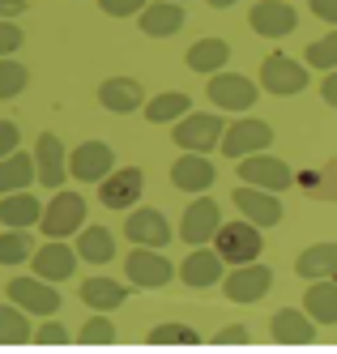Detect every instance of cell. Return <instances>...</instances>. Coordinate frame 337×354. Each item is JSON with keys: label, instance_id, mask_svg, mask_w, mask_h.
Wrapping results in <instances>:
<instances>
[{"label": "cell", "instance_id": "1", "mask_svg": "<svg viewBox=\"0 0 337 354\" xmlns=\"http://www.w3.org/2000/svg\"><path fill=\"white\" fill-rule=\"evenodd\" d=\"M86 226V196L82 192H64L56 188V196L43 205V218H39V231L47 239H69Z\"/></svg>", "mask_w": 337, "mask_h": 354}, {"label": "cell", "instance_id": "2", "mask_svg": "<svg viewBox=\"0 0 337 354\" xmlns=\"http://www.w3.org/2000/svg\"><path fill=\"white\" fill-rule=\"evenodd\" d=\"M214 248L222 252L226 265H248V261L261 257V248H265V243H261V226L248 222V218H239V222H222L218 235H214Z\"/></svg>", "mask_w": 337, "mask_h": 354}, {"label": "cell", "instance_id": "3", "mask_svg": "<svg viewBox=\"0 0 337 354\" xmlns=\"http://www.w3.org/2000/svg\"><path fill=\"white\" fill-rule=\"evenodd\" d=\"M222 133H226L222 115L201 111V115H179V120H175L171 141H175L179 149H192V154H210V149H218V145H222Z\"/></svg>", "mask_w": 337, "mask_h": 354}, {"label": "cell", "instance_id": "4", "mask_svg": "<svg viewBox=\"0 0 337 354\" xmlns=\"http://www.w3.org/2000/svg\"><path fill=\"white\" fill-rule=\"evenodd\" d=\"M307 64H299L295 56L286 52H269L265 64H261V86L269 94H282V98H291V94H303L307 90Z\"/></svg>", "mask_w": 337, "mask_h": 354}, {"label": "cell", "instance_id": "5", "mask_svg": "<svg viewBox=\"0 0 337 354\" xmlns=\"http://www.w3.org/2000/svg\"><path fill=\"white\" fill-rule=\"evenodd\" d=\"M205 94H210V103L218 107V111H252L256 107V82H248L244 73H214L210 77V86H205Z\"/></svg>", "mask_w": 337, "mask_h": 354}, {"label": "cell", "instance_id": "6", "mask_svg": "<svg viewBox=\"0 0 337 354\" xmlns=\"http://www.w3.org/2000/svg\"><path fill=\"white\" fill-rule=\"evenodd\" d=\"M273 286V269L261 265V261H248V265H235L226 277H222V295L230 303H256V299H265Z\"/></svg>", "mask_w": 337, "mask_h": 354}, {"label": "cell", "instance_id": "7", "mask_svg": "<svg viewBox=\"0 0 337 354\" xmlns=\"http://www.w3.org/2000/svg\"><path fill=\"white\" fill-rule=\"evenodd\" d=\"M5 295L17 303L21 312H30V316H56L60 312V290L47 282V277H13V282L5 286Z\"/></svg>", "mask_w": 337, "mask_h": 354}, {"label": "cell", "instance_id": "8", "mask_svg": "<svg viewBox=\"0 0 337 354\" xmlns=\"http://www.w3.org/2000/svg\"><path fill=\"white\" fill-rule=\"evenodd\" d=\"M218 226H222V209H218V201H214V196H205V192H197V201L184 209V222H179V239H184L188 248L214 243Z\"/></svg>", "mask_w": 337, "mask_h": 354}, {"label": "cell", "instance_id": "9", "mask_svg": "<svg viewBox=\"0 0 337 354\" xmlns=\"http://www.w3.org/2000/svg\"><path fill=\"white\" fill-rule=\"evenodd\" d=\"M239 184H256V188H269V192H286L295 184V171L273 158L269 149H261V154H248L239 158Z\"/></svg>", "mask_w": 337, "mask_h": 354}, {"label": "cell", "instance_id": "10", "mask_svg": "<svg viewBox=\"0 0 337 354\" xmlns=\"http://www.w3.org/2000/svg\"><path fill=\"white\" fill-rule=\"evenodd\" d=\"M116 171V149L107 141H82L69 154V175L82 184H102Z\"/></svg>", "mask_w": 337, "mask_h": 354}, {"label": "cell", "instance_id": "11", "mask_svg": "<svg viewBox=\"0 0 337 354\" xmlns=\"http://www.w3.org/2000/svg\"><path fill=\"white\" fill-rule=\"evenodd\" d=\"M273 145V129L265 120H256V115H248V120H235L230 129L222 133V154L226 158H248V154H261V149H269Z\"/></svg>", "mask_w": 337, "mask_h": 354}, {"label": "cell", "instance_id": "12", "mask_svg": "<svg viewBox=\"0 0 337 354\" xmlns=\"http://www.w3.org/2000/svg\"><path fill=\"white\" fill-rule=\"evenodd\" d=\"M124 273H128V282H133V286H141V290H158V286H167L171 277H175V265L163 257L158 248H137V252H128Z\"/></svg>", "mask_w": 337, "mask_h": 354}, {"label": "cell", "instance_id": "13", "mask_svg": "<svg viewBox=\"0 0 337 354\" xmlns=\"http://www.w3.org/2000/svg\"><path fill=\"white\" fill-rule=\"evenodd\" d=\"M141 188H145L141 167H116L107 180L98 184V201L107 209H133L137 201H141Z\"/></svg>", "mask_w": 337, "mask_h": 354}, {"label": "cell", "instance_id": "14", "mask_svg": "<svg viewBox=\"0 0 337 354\" xmlns=\"http://www.w3.org/2000/svg\"><path fill=\"white\" fill-rule=\"evenodd\" d=\"M248 21H252V30L261 39H286L299 26V13L286 5V0H256Z\"/></svg>", "mask_w": 337, "mask_h": 354}, {"label": "cell", "instance_id": "15", "mask_svg": "<svg viewBox=\"0 0 337 354\" xmlns=\"http://www.w3.org/2000/svg\"><path fill=\"white\" fill-rule=\"evenodd\" d=\"M235 209L248 222H256V226H277L282 222V201H277V192L256 188V184H239L235 188Z\"/></svg>", "mask_w": 337, "mask_h": 354}, {"label": "cell", "instance_id": "16", "mask_svg": "<svg viewBox=\"0 0 337 354\" xmlns=\"http://www.w3.org/2000/svg\"><path fill=\"white\" fill-rule=\"evenodd\" d=\"M222 252L218 248H192L188 257H184V265H179V277H184V286H192V290H205V286H218L222 282Z\"/></svg>", "mask_w": 337, "mask_h": 354}, {"label": "cell", "instance_id": "17", "mask_svg": "<svg viewBox=\"0 0 337 354\" xmlns=\"http://www.w3.org/2000/svg\"><path fill=\"white\" fill-rule=\"evenodd\" d=\"M77 261H82V257H77V248H69L64 239H51V243L35 248L30 269H35L39 277H47V282H64V277H73Z\"/></svg>", "mask_w": 337, "mask_h": 354}, {"label": "cell", "instance_id": "18", "mask_svg": "<svg viewBox=\"0 0 337 354\" xmlns=\"http://www.w3.org/2000/svg\"><path fill=\"white\" fill-rule=\"evenodd\" d=\"M137 26L149 39H171V35L184 30V5L179 0H154V5H145L137 13Z\"/></svg>", "mask_w": 337, "mask_h": 354}, {"label": "cell", "instance_id": "19", "mask_svg": "<svg viewBox=\"0 0 337 354\" xmlns=\"http://www.w3.org/2000/svg\"><path fill=\"white\" fill-rule=\"evenodd\" d=\"M124 235L133 239L137 248H167L171 243V226H167V218L158 214V209H133L124 218Z\"/></svg>", "mask_w": 337, "mask_h": 354}, {"label": "cell", "instance_id": "20", "mask_svg": "<svg viewBox=\"0 0 337 354\" xmlns=\"http://www.w3.org/2000/svg\"><path fill=\"white\" fill-rule=\"evenodd\" d=\"M214 162L205 154H192V149H184L175 162H171V184L184 188V192H210L214 188Z\"/></svg>", "mask_w": 337, "mask_h": 354}, {"label": "cell", "instance_id": "21", "mask_svg": "<svg viewBox=\"0 0 337 354\" xmlns=\"http://www.w3.org/2000/svg\"><path fill=\"white\" fill-rule=\"evenodd\" d=\"M35 167H39V184L43 188L56 192L64 184L69 162H64V145H60L56 133H39V141H35Z\"/></svg>", "mask_w": 337, "mask_h": 354}, {"label": "cell", "instance_id": "22", "mask_svg": "<svg viewBox=\"0 0 337 354\" xmlns=\"http://www.w3.org/2000/svg\"><path fill=\"white\" fill-rule=\"evenodd\" d=\"M98 103L107 111H116V115H133V111L145 107V90L133 77H107L98 86Z\"/></svg>", "mask_w": 337, "mask_h": 354}, {"label": "cell", "instance_id": "23", "mask_svg": "<svg viewBox=\"0 0 337 354\" xmlns=\"http://www.w3.org/2000/svg\"><path fill=\"white\" fill-rule=\"evenodd\" d=\"M269 333H273L277 346H307V342L316 337V320L303 316L299 308H282V312H273Z\"/></svg>", "mask_w": 337, "mask_h": 354}, {"label": "cell", "instance_id": "24", "mask_svg": "<svg viewBox=\"0 0 337 354\" xmlns=\"http://www.w3.org/2000/svg\"><path fill=\"white\" fill-rule=\"evenodd\" d=\"M295 273L307 282H320V277H337V243H312L295 257Z\"/></svg>", "mask_w": 337, "mask_h": 354}, {"label": "cell", "instance_id": "25", "mask_svg": "<svg viewBox=\"0 0 337 354\" xmlns=\"http://www.w3.org/2000/svg\"><path fill=\"white\" fill-rule=\"evenodd\" d=\"M184 60H188L192 73H210V77H214V73H222L226 60H230V43L226 39H197Z\"/></svg>", "mask_w": 337, "mask_h": 354}, {"label": "cell", "instance_id": "26", "mask_svg": "<svg viewBox=\"0 0 337 354\" xmlns=\"http://www.w3.org/2000/svg\"><path fill=\"white\" fill-rule=\"evenodd\" d=\"M303 312L316 324H337V277H320L316 286H307Z\"/></svg>", "mask_w": 337, "mask_h": 354}, {"label": "cell", "instance_id": "27", "mask_svg": "<svg viewBox=\"0 0 337 354\" xmlns=\"http://www.w3.org/2000/svg\"><path fill=\"white\" fill-rule=\"evenodd\" d=\"M39 218H43V205L30 196V188L0 196V222L5 226H39Z\"/></svg>", "mask_w": 337, "mask_h": 354}, {"label": "cell", "instance_id": "28", "mask_svg": "<svg viewBox=\"0 0 337 354\" xmlns=\"http://www.w3.org/2000/svg\"><path fill=\"white\" fill-rule=\"evenodd\" d=\"M124 299H128V286L111 282V277H86L82 282V303L90 312H116Z\"/></svg>", "mask_w": 337, "mask_h": 354}, {"label": "cell", "instance_id": "29", "mask_svg": "<svg viewBox=\"0 0 337 354\" xmlns=\"http://www.w3.org/2000/svg\"><path fill=\"white\" fill-rule=\"evenodd\" d=\"M30 180H39L35 154H21V149H13L9 158H0V196H5V192H21V188H30Z\"/></svg>", "mask_w": 337, "mask_h": 354}, {"label": "cell", "instance_id": "30", "mask_svg": "<svg viewBox=\"0 0 337 354\" xmlns=\"http://www.w3.org/2000/svg\"><path fill=\"white\" fill-rule=\"evenodd\" d=\"M77 257L90 261V265H107L116 257V235L107 226H82L77 231Z\"/></svg>", "mask_w": 337, "mask_h": 354}, {"label": "cell", "instance_id": "31", "mask_svg": "<svg viewBox=\"0 0 337 354\" xmlns=\"http://www.w3.org/2000/svg\"><path fill=\"white\" fill-rule=\"evenodd\" d=\"M192 111V98L184 90H167L158 98H145V120L149 124H175L179 115H188Z\"/></svg>", "mask_w": 337, "mask_h": 354}, {"label": "cell", "instance_id": "32", "mask_svg": "<svg viewBox=\"0 0 337 354\" xmlns=\"http://www.w3.org/2000/svg\"><path fill=\"white\" fill-rule=\"evenodd\" d=\"M30 312H21L17 303H0V346H26V342H35L30 333V320H26Z\"/></svg>", "mask_w": 337, "mask_h": 354}, {"label": "cell", "instance_id": "33", "mask_svg": "<svg viewBox=\"0 0 337 354\" xmlns=\"http://www.w3.org/2000/svg\"><path fill=\"white\" fill-rule=\"evenodd\" d=\"M35 257V239H30V226H9L0 235V265H21Z\"/></svg>", "mask_w": 337, "mask_h": 354}, {"label": "cell", "instance_id": "34", "mask_svg": "<svg viewBox=\"0 0 337 354\" xmlns=\"http://www.w3.org/2000/svg\"><path fill=\"white\" fill-rule=\"evenodd\" d=\"M26 82H30L26 64L13 60V56H0V98H17L26 90Z\"/></svg>", "mask_w": 337, "mask_h": 354}, {"label": "cell", "instance_id": "35", "mask_svg": "<svg viewBox=\"0 0 337 354\" xmlns=\"http://www.w3.org/2000/svg\"><path fill=\"white\" fill-rule=\"evenodd\" d=\"M201 333L188 324H154L149 328V346H197Z\"/></svg>", "mask_w": 337, "mask_h": 354}, {"label": "cell", "instance_id": "36", "mask_svg": "<svg viewBox=\"0 0 337 354\" xmlns=\"http://www.w3.org/2000/svg\"><path fill=\"white\" fill-rule=\"evenodd\" d=\"M77 342H86V346H111V342H116V324L107 320V312H94V316L82 324Z\"/></svg>", "mask_w": 337, "mask_h": 354}, {"label": "cell", "instance_id": "37", "mask_svg": "<svg viewBox=\"0 0 337 354\" xmlns=\"http://www.w3.org/2000/svg\"><path fill=\"white\" fill-rule=\"evenodd\" d=\"M303 64L307 68H337V26H333V35H325V39H316L312 47H307V56H303Z\"/></svg>", "mask_w": 337, "mask_h": 354}, {"label": "cell", "instance_id": "38", "mask_svg": "<svg viewBox=\"0 0 337 354\" xmlns=\"http://www.w3.org/2000/svg\"><path fill=\"white\" fill-rule=\"evenodd\" d=\"M26 43V35H21V26L13 17H0V56H13L17 47Z\"/></svg>", "mask_w": 337, "mask_h": 354}, {"label": "cell", "instance_id": "39", "mask_svg": "<svg viewBox=\"0 0 337 354\" xmlns=\"http://www.w3.org/2000/svg\"><path fill=\"white\" fill-rule=\"evenodd\" d=\"M149 5V0H98V9L107 13V17H133Z\"/></svg>", "mask_w": 337, "mask_h": 354}, {"label": "cell", "instance_id": "40", "mask_svg": "<svg viewBox=\"0 0 337 354\" xmlns=\"http://www.w3.org/2000/svg\"><path fill=\"white\" fill-rule=\"evenodd\" d=\"M35 342H39V346H64V342H69V328L56 324V320H47V324L35 328Z\"/></svg>", "mask_w": 337, "mask_h": 354}, {"label": "cell", "instance_id": "41", "mask_svg": "<svg viewBox=\"0 0 337 354\" xmlns=\"http://www.w3.org/2000/svg\"><path fill=\"white\" fill-rule=\"evenodd\" d=\"M17 145H21V133H17V124H13V120H0V158H9Z\"/></svg>", "mask_w": 337, "mask_h": 354}, {"label": "cell", "instance_id": "42", "mask_svg": "<svg viewBox=\"0 0 337 354\" xmlns=\"http://www.w3.org/2000/svg\"><path fill=\"white\" fill-rule=\"evenodd\" d=\"M252 333H248V324H226V328H218V333H214V342L218 346H244Z\"/></svg>", "mask_w": 337, "mask_h": 354}, {"label": "cell", "instance_id": "43", "mask_svg": "<svg viewBox=\"0 0 337 354\" xmlns=\"http://www.w3.org/2000/svg\"><path fill=\"white\" fill-rule=\"evenodd\" d=\"M307 9H312L320 21H329V26H337V0H307Z\"/></svg>", "mask_w": 337, "mask_h": 354}, {"label": "cell", "instance_id": "44", "mask_svg": "<svg viewBox=\"0 0 337 354\" xmlns=\"http://www.w3.org/2000/svg\"><path fill=\"white\" fill-rule=\"evenodd\" d=\"M320 98L329 107H337V68H329V77L320 82Z\"/></svg>", "mask_w": 337, "mask_h": 354}, {"label": "cell", "instance_id": "45", "mask_svg": "<svg viewBox=\"0 0 337 354\" xmlns=\"http://www.w3.org/2000/svg\"><path fill=\"white\" fill-rule=\"evenodd\" d=\"M26 13V0H0V17H17Z\"/></svg>", "mask_w": 337, "mask_h": 354}, {"label": "cell", "instance_id": "46", "mask_svg": "<svg viewBox=\"0 0 337 354\" xmlns=\"http://www.w3.org/2000/svg\"><path fill=\"white\" fill-rule=\"evenodd\" d=\"M205 5H210V9H230L235 0H205Z\"/></svg>", "mask_w": 337, "mask_h": 354}, {"label": "cell", "instance_id": "47", "mask_svg": "<svg viewBox=\"0 0 337 354\" xmlns=\"http://www.w3.org/2000/svg\"><path fill=\"white\" fill-rule=\"evenodd\" d=\"M179 5H184V0H179Z\"/></svg>", "mask_w": 337, "mask_h": 354}]
</instances>
